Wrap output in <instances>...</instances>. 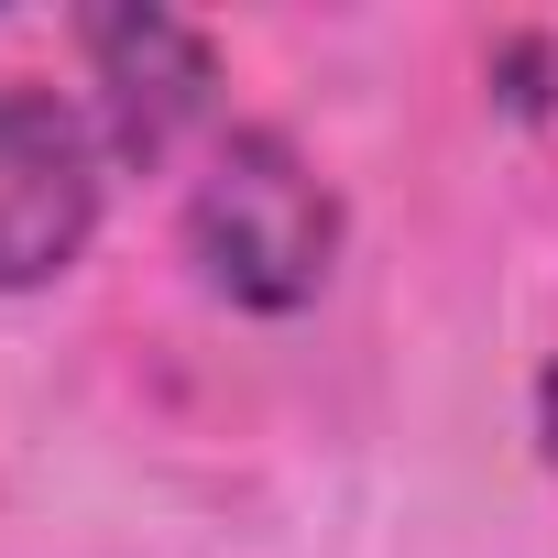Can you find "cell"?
Returning a JSON list of instances; mask_svg holds the SVG:
<instances>
[{"instance_id":"6da1fadb","label":"cell","mask_w":558,"mask_h":558,"mask_svg":"<svg viewBox=\"0 0 558 558\" xmlns=\"http://www.w3.org/2000/svg\"><path fill=\"white\" fill-rule=\"evenodd\" d=\"M186 252H197V274L230 307L286 318V307H307L329 286V263H340V197L318 186V165L286 132H230L219 165L186 197Z\"/></svg>"},{"instance_id":"7a4b0ae2","label":"cell","mask_w":558,"mask_h":558,"mask_svg":"<svg viewBox=\"0 0 558 558\" xmlns=\"http://www.w3.org/2000/svg\"><path fill=\"white\" fill-rule=\"evenodd\" d=\"M99 230V143L56 88H0V296L56 286Z\"/></svg>"},{"instance_id":"3957f363","label":"cell","mask_w":558,"mask_h":558,"mask_svg":"<svg viewBox=\"0 0 558 558\" xmlns=\"http://www.w3.org/2000/svg\"><path fill=\"white\" fill-rule=\"evenodd\" d=\"M77 45H88V77H99V121H110V143L132 165H154L219 88L208 34L175 23V12H88Z\"/></svg>"},{"instance_id":"277c9868","label":"cell","mask_w":558,"mask_h":558,"mask_svg":"<svg viewBox=\"0 0 558 558\" xmlns=\"http://www.w3.org/2000/svg\"><path fill=\"white\" fill-rule=\"evenodd\" d=\"M536 438H547V460H558V373L536 384Z\"/></svg>"}]
</instances>
